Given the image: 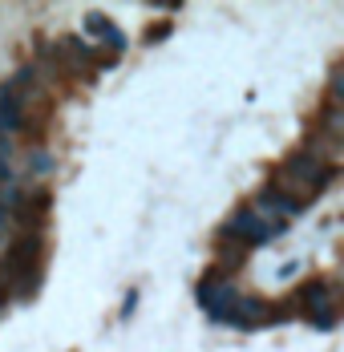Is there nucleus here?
Returning <instances> with one entry per match:
<instances>
[{
    "mask_svg": "<svg viewBox=\"0 0 344 352\" xmlns=\"http://www.w3.org/2000/svg\"><path fill=\"white\" fill-rule=\"evenodd\" d=\"M332 178V166L312 150V154H292L288 162H283V170L275 175V190L268 195L279 211H300L304 203H312L320 190H324V182Z\"/></svg>",
    "mask_w": 344,
    "mask_h": 352,
    "instance_id": "1",
    "label": "nucleus"
},
{
    "mask_svg": "<svg viewBox=\"0 0 344 352\" xmlns=\"http://www.w3.org/2000/svg\"><path fill=\"white\" fill-rule=\"evenodd\" d=\"M41 267H45V239H41V231H25L12 247V263H8V280H12V292L21 300L36 296Z\"/></svg>",
    "mask_w": 344,
    "mask_h": 352,
    "instance_id": "2",
    "label": "nucleus"
}]
</instances>
